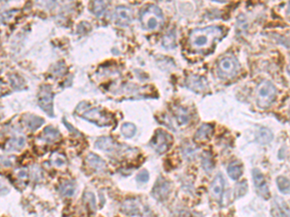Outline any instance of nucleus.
I'll return each instance as SVG.
<instances>
[{"mask_svg": "<svg viewBox=\"0 0 290 217\" xmlns=\"http://www.w3.org/2000/svg\"><path fill=\"white\" fill-rule=\"evenodd\" d=\"M224 36L220 26H208L193 29L189 36V43L193 52H207L216 41Z\"/></svg>", "mask_w": 290, "mask_h": 217, "instance_id": "obj_1", "label": "nucleus"}, {"mask_svg": "<svg viewBox=\"0 0 290 217\" xmlns=\"http://www.w3.org/2000/svg\"><path fill=\"white\" fill-rule=\"evenodd\" d=\"M76 114H78L80 118L95 124L98 127H107L115 123L114 117L109 113L99 107H92L85 102L78 105Z\"/></svg>", "mask_w": 290, "mask_h": 217, "instance_id": "obj_2", "label": "nucleus"}, {"mask_svg": "<svg viewBox=\"0 0 290 217\" xmlns=\"http://www.w3.org/2000/svg\"><path fill=\"white\" fill-rule=\"evenodd\" d=\"M141 27L144 30H157L164 23V15L162 10L155 5H147L142 9L140 14Z\"/></svg>", "mask_w": 290, "mask_h": 217, "instance_id": "obj_3", "label": "nucleus"}, {"mask_svg": "<svg viewBox=\"0 0 290 217\" xmlns=\"http://www.w3.org/2000/svg\"><path fill=\"white\" fill-rule=\"evenodd\" d=\"M277 97V89L271 81H262L255 92L256 104L260 109L266 110L272 105Z\"/></svg>", "mask_w": 290, "mask_h": 217, "instance_id": "obj_4", "label": "nucleus"}, {"mask_svg": "<svg viewBox=\"0 0 290 217\" xmlns=\"http://www.w3.org/2000/svg\"><path fill=\"white\" fill-rule=\"evenodd\" d=\"M240 69V64L235 56H224L217 64V74L221 79L235 78Z\"/></svg>", "mask_w": 290, "mask_h": 217, "instance_id": "obj_5", "label": "nucleus"}, {"mask_svg": "<svg viewBox=\"0 0 290 217\" xmlns=\"http://www.w3.org/2000/svg\"><path fill=\"white\" fill-rule=\"evenodd\" d=\"M38 104L41 109L47 113L51 118L54 117L53 113V93L52 88L43 85L38 93Z\"/></svg>", "mask_w": 290, "mask_h": 217, "instance_id": "obj_6", "label": "nucleus"}, {"mask_svg": "<svg viewBox=\"0 0 290 217\" xmlns=\"http://www.w3.org/2000/svg\"><path fill=\"white\" fill-rule=\"evenodd\" d=\"M150 144L158 154H165L172 144V136L165 130H158Z\"/></svg>", "mask_w": 290, "mask_h": 217, "instance_id": "obj_7", "label": "nucleus"}, {"mask_svg": "<svg viewBox=\"0 0 290 217\" xmlns=\"http://www.w3.org/2000/svg\"><path fill=\"white\" fill-rule=\"evenodd\" d=\"M146 209L147 208L137 198L125 200L121 206V211L129 216H142L146 213Z\"/></svg>", "mask_w": 290, "mask_h": 217, "instance_id": "obj_8", "label": "nucleus"}, {"mask_svg": "<svg viewBox=\"0 0 290 217\" xmlns=\"http://www.w3.org/2000/svg\"><path fill=\"white\" fill-rule=\"evenodd\" d=\"M170 193V183L165 178H159L152 189V196L160 202L167 199Z\"/></svg>", "mask_w": 290, "mask_h": 217, "instance_id": "obj_9", "label": "nucleus"}, {"mask_svg": "<svg viewBox=\"0 0 290 217\" xmlns=\"http://www.w3.org/2000/svg\"><path fill=\"white\" fill-rule=\"evenodd\" d=\"M115 22L118 26H128L132 20V11L130 8L120 5L116 7L114 14Z\"/></svg>", "mask_w": 290, "mask_h": 217, "instance_id": "obj_10", "label": "nucleus"}, {"mask_svg": "<svg viewBox=\"0 0 290 217\" xmlns=\"http://www.w3.org/2000/svg\"><path fill=\"white\" fill-rule=\"evenodd\" d=\"M253 178H254V183H255V188L258 192V194L261 197H263L264 199H269L270 192H269L268 186L266 184V181H265L263 174L261 173L258 169H254Z\"/></svg>", "mask_w": 290, "mask_h": 217, "instance_id": "obj_11", "label": "nucleus"}, {"mask_svg": "<svg viewBox=\"0 0 290 217\" xmlns=\"http://www.w3.org/2000/svg\"><path fill=\"white\" fill-rule=\"evenodd\" d=\"M225 179L222 177L221 174L219 173L214 179V181L212 182L211 187H210V192H211V196L216 200L218 203H220L222 197H224V190H225Z\"/></svg>", "mask_w": 290, "mask_h": 217, "instance_id": "obj_12", "label": "nucleus"}, {"mask_svg": "<svg viewBox=\"0 0 290 217\" xmlns=\"http://www.w3.org/2000/svg\"><path fill=\"white\" fill-rule=\"evenodd\" d=\"M186 85L188 88H190L192 91L195 93H203L207 90L208 88V82L205 78L199 76H191L187 78L186 80Z\"/></svg>", "mask_w": 290, "mask_h": 217, "instance_id": "obj_13", "label": "nucleus"}, {"mask_svg": "<svg viewBox=\"0 0 290 217\" xmlns=\"http://www.w3.org/2000/svg\"><path fill=\"white\" fill-rule=\"evenodd\" d=\"M96 147L106 153H117L121 150V146L110 137H102L97 140Z\"/></svg>", "mask_w": 290, "mask_h": 217, "instance_id": "obj_14", "label": "nucleus"}, {"mask_svg": "<svg viewBox=\"0 0 290 217\" xmlns=\"http://www.w3.org/2000/svg\"><path fill=\"white\" fill-rule=\"evenodd\" d=\"M38 139L41 141H44L46 143H55L61 139V134L58 130L50 126L43 130V132L41 133V135L38 137Z\"/></svg>", "mask_w": 290, "mask_h": 217, "instance_id": "obj_15", "label": "nucleus"}, {"mask_svg": "<svg viewBox=\"0 0 290 217\" xmlns=\"http://www.w3.org/2000/svg\"><path fill=\"white\" fill-rule=\"evenodd\" d=\"M273 213L275 217H289V208L283 200L276 197L273 201Z\"/></svg>", "mask_w": 290, "mask_h": 217, "instance_id": "obj_16", "label": "nucleus"}, {"mask_svg": "<svg viewBox=\"0 0 290 217\" xmlns=\"http://www.w3.org/2000/svg\"><path fill=\"white\" fill-rule=\"evenodd\" d=\"M214 132V127L211 124H203V126L196 130L193 138L196 142H205L210 138Z\"/></svg>", "mask_w": 290, "mask_h": 217, "instance_id": "obj_17", "label": "nucleus"}, {"mask_svg": "<svg viewBox=\"0 0 290 217\" xmlns=\"http://www.w3.org/2000/svg\"><path fill=\"white\" fill-rule=\"evenodd\" d=\"M27 144V140L23 134H15L9 139L6 149L9 152H15L24 149Z\"/></svg>", "mask_w": 290, "mask_h": 217, "instance_id": "obj_18", "label": "nucleus"}, {"mask_svg": "<svg viewBox=\"0 0 290 217\" xmlns=\"http://www.w3.org/2000/svg\"><path fill=\"white\" fill-rule=\"evenodd\" d=\"M86 162L91 168L99 172L106 170V164L105 160H103L100 156H97L95 154H89L86 157Z\"/></svg>", "mask_w": 290, "mask_h": 217, "instance_id": "obj_19", "label": "nucleus"}, {"mask_svg": "<svg viewBox=\"0 0 290 217\" xmlns=\"http://www.w3.org/2000/svg\"><path fill=\"white\" fill-rule=\"evenodd\" d=\"M273 133L271 130L267 128H261L256 133V141L261 144L266 145L272 141Z\"/></svg>", "mask_w": 290, "mask_h": 217, "instance_id": "obj_20", "label": "nucleus"}, {"mask_svg": "<svg viewBox=\"0 0 290 217\" xmlns=\"http://www.w3.org/2000/svg\"><path fill=\"white\" fill-rule=\"evenodd\" d=\"M228 174L229 177L234 180L237 181L240 179V177L243 174V168H242V164L239 161H233L229 165L228 167Z\"/></svg>", "mask_w": 290, "mask_h": 217, "instance_id": "obj_21", "label": "nucleus"}, {"mask_svg": "<svg viewBox=\"0 0 290 217\" xmlns=\"http://www.w3.org/2000/svg\"><path fill=\"white\" fill-rule=\"evenodd\" d=\"M24 123L26 124V126L29 130L34 131L44 124V120L40 117L34 116V115H28V117L24 118Z\"/></svg>", "mask_w": 290, "mask_h": 217, "instance_id": "obj_22", "label": "nucleus"}, {"mask_svg": "<svg viewBox=\"0 0 290 217\" xmlns=\"http://www.w3.org/2000/svg\"><path fill=\"white\" fill-rule=\"evenodd\" d=\"M174 116H175L176 121L179 124V126L187 125L191 118L188 110L183 107H177L176 109H174Z\"/></svg>", "mask_w": 290, "mask_h": 217, "instance_id": "obj_23", "label": "nucleus"}, {"mask_svg": "<svg viewBox=\"0 0 290 217\" xmlns=\"http://www.w3.org/2000/svg\"><path fill=\"white\" fill-rule=\"evenodd\" d=\"M202 164L203 168L205 170V172L210 173L213 168H214V159L212 156L211 153L209 152H204L203 157H202Z\"/></svg>", "mask_w": 290, "mask_h": 217, "instance_id": "obj_24", "label": "nucleus"}, {"mask_svg": "<svg viewBox=\"0 0 290 217\" xmlns=\"http://www.w3.org/2000/svg\"><path fill=\"white\" fill-rule=\"evenodd\" d=\"M76 191V185L75 183L73 182H70V181H67V182H64L61 184L60 186V193L63 196H66V197H70V196H73L74 193Z\"/></svg>", "mask_w": 290, "mask_h": 217, "instance_id": "obj_25", "label": "nucleus"}, {"mask_svg": "<svg viewBox=\"0 0 290 217\" xmlns=\"http://www.w3.org/2000/svg\"><path fill=\"white\" fill-rule=\"evenodd\" d=\"M162 43L166 49H173L176 44L175 32L169 31L162 39Z\"/></svg>", "mask_w": 290, "mask_h": 217, "instance_id": "obj_26", "label": "nucleus"}, {"mask_svg": "<svg viewBox=\"0 0 290 217\" xmlns=\"http://www.w3.org/2000/svg\"><path fill=\"white\" fill-rule=\"evenodd\" d=\"M277 185L279 190L283 194H289L290 184L289 180L285 177L280 176L277 178Z\"/></svg>", "mask_w": 290, "mask_h": 217, "instance_id": "obj_27", "label": "nucleus"}, {"mask_svg": "<svg viewBox=\"0 0 290 217\" xmlns=\"http://www.w3.org/2000/svg\"><path fill=\"white\" fill-rule=\"evenodd\" d=\"M83 200H84V204L87 207L89 210H91L92 212L96 211V200L95 196L90 193V192H85L83 195Z\"/></svg>", "mask_w": 290, "mask_h": 217, "instance_id": "obj_28", "label": "nucleus"}, {"mask_svg": "<svg viewBox=\"0 0 290 217\" xmlns=\"http://www.w3.org/2000/svg\"><path fill=\"white\" fill-rule=\"evenodd\" d=\"M121 132L125 137L132 138L137 132V127L132 123H125L121 128Z\"/></svg>", "mask_w": 290, "mask_h": 217, "instance_id": "obj_29", "label": "nucleus"}, {"mask_svg": "<svg viewBox=\"0 0 290 217\" xmlns=\"http://www.w3.org/2000/svg\"><path fill=\"white\" fill-rule=\"evenodd\" d=\"M106 3L104 1H94L92 3V12L96 17H102L106 11Z\"/></svg>", "mask_w": 290, "mask_h": 217, "instance_id": "obj_30", "label": "nucleus"}, {"mask_svg": "<svg viewBox=\"0 0 290 217\" xmlns=\"http://www.w3.org/2000/svg\"><path fill=\"white\" fill-rule=\"evenodd\" d=\"M51 162L55 167H62V166L66 164V158L60 154H55V155L53 154L52 159H51Z\"/></svg>", "mask_w": 290, "mask_h": 217, "instance_id": "obj_31", "label": "nucleus"}, {"mask_svg": "<svg viewBox=\"0 0 290 217\" xmlns=\"http://www.w3.org/2000/svg\"><path fill=\"white\" fill-rule=\"evenodd\" d=\"M182 151H183V155H184L185 158H187V159H193V158H194L195 155H196L197 149L192 146L191 144H189L188 146L183 148Z\"/></svg>", "mask_w": 290, "mask_h": 217, "instance_id": "obj_32", "label": "nucleus"}, {"mask_svg": "<svg viewBox=\"0 0 290 217\" xmlns=\"http://www.w3.org/2000/svg\"><path fill=\"white\" fill-rule=\"evenodd\" d=\"M247 190H248V185H247L246 182H240L236 185V190L235 193L237 194L238 197H241L243 195L246 194Z\"/></svg>", "mask_w": 290, "mask_h": 217, "instance_id": "obj_33", "label": "nucleus"}, {"mask_svg": "<svg viewBox=\"0 0 290 217\" xmlns=\"http://www.w3.org/2000/svg\"><path fill=\"white\" fill-rule=\"evenodd\" d=\"M11 83L13 87H15L16 89H21L23 85H24V81L20 78H18V76L14 75L11 77Z\"/></svg>", "mask_w": 290, "mask_h": 217, "instance_id": "obj_34", "label": "nucleus"}, {"mask_svg": "<svg viewBox=\"0 0 290 217\" xmlns=\"http://www.w3.org/2000/svg\"><path fill=\"white\" fill-rule=\"evenodd\" d=\"M137 179H138L139 182H146L148 181V179H149V174H148V172H147L146 170H143V171H141V172L139 173Z\"/></svg>", "mask_w": 290, "mask_h": 217, "instance_id": "obj_35", "label": "nucleus"}, {"mask_svg": "<svg viewBox=\"0 0 290 217\" xmlns=\"http://www.w3.org/2000/svg\"><path fill=\"white\" fill-rule=\"evenodd\" d=\"M0 85H1V83H0ZM1 89H2V87L0 86V92H1Z\"/></svg>", "mask_w": 290, "mask_h": 217, "instance_id": "obj_36", "label": "nucleus"}]
</instances>
